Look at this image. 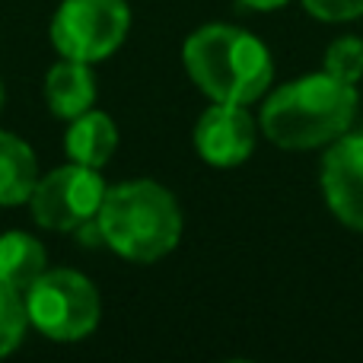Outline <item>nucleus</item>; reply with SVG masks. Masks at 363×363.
I'll use <instances>...</instances> for the list:
<instances>
[{"label":"nucleus","instance_id":"f257e3e1","mask_svg":"<svg viewBox=\"0 0 363 363\" xmlns=\"http://www.w3.org/2000/svg\"><path fill=\"white\" fill-rule=\"evenodd\" d=\"M357 112V89L332 74L284 83L262 108V131L284 150H309L338 140Z\"/></svg>","mask_w":363,"mask_h":363},{"label":"nucleus","instance_id":"f03ea898","mask_svg":"<svg viewBox=\"0 0 363 363\" xmlns=\"http://www.w3.org/2000/svg\"><path fill=\"white\" fill-rule=\"evenodd\" d=\"M188 77L213 102L249 106L274 77L271 55L255 35L226 23H211L191 32L182 48Z\"/></svg>","mask_w":363,"mask_h":363},{"label":"nucleus","instance_id":"7ed1b4c3","mask_svg":"<svg viewBox=\"0 0 363 363\" xmlns=\"http://www.w3.org/2000/svg\"><path fill=\"white\" fill-rule=\"evenodd\" d=\"M102 242L128 262L150 264L169 255L182 236V211L169 191L150 179L108 188L96 213Z\"/></svg>","mask_w":363,"mask_h":363},{"label":"nucleus","instance_id":"20e7f679","mask_svg":"<svg viewBox=\"0 0 363 363\" xmlns=\"http://www.w3.org/2000/svg\"><path fill=\"white\" fill-rule=\"evenodd\" d=\"M99 294L80 271H45L26 290V315L51 341H80L99 325Z\"/></svg>","mask_w":363,"mask_h":363},{"label":"nucleus","instance_id":"39448f33","mask_svg":"<svg viewBox=\"0 0 363 363\" xmlns=\"http://www.w3.org/2000/svg\"><path fill=\"white\" fill-rule=\"evenodd\" d=\"M131 29L125 0H64L51 19V45L61 57L96 64L108 57Z\"/></svg>","mask_w":363,"mask_h":363},{"label":"nucleus","instance_id":"423d86ee","mask_svg":"<svg viewBox=\"0 0 363 363\" xmlns=\"http://www.w3.org/2000/svg\"><path fill=\"white\" fill-rule=\"evenodd\" d=\"M106 182H102L99 169L70 163L61 169L48 172L45 179L35 182L32 188V217L45 230L57 233H74L83 230L96 220L102 201H106Z\"/></svg>","mask_w":363,"mask_h":363},{"label":"nucleus","instance_id":"0eeeda50","mask_svg":"<svg viewBox=\"0 0 363 363\" xmlns=\"http://www.w3.org/2000/svg\"><path fill=\"white\" fill-rule=\"evenodd\" d=\"M194 147L201 160L220 169L239 166L255 150V121L236 102H217L198 118Z\"/></svg>","mask_w":363,"mask_h":363},{"label":"nucleus","instance_id":"6e6552de","mask_svg":"<svg viewBox=\"0 0 363 363\" xmlns=\"http://www.w3.org/2000/svg\"><path fill=\"white\" fill-rule=\"evenodd\" d=\"M322 191L332 213L363 233V134H341L322 160Z\"/></svg>","mask_w":363,"mask_h":363},{"label":"nucleus","instance_id":"1a4fd4ad","mask_svg":"<svg viewBox=\"0 0 363 363\" xmlns=\"http://www.w3.org/2000/svg\"><path fill=\"white\" fill-rule=\"evenodd\" d=\"M45 99H48V108L55 118L74 121L77 115L89 112L96 102V80L89 64L70 61V57L55 64L45 77Z\"/></svg>","mask_w":363,"mask_h":363},{"label":"nucleus","instance_id":"9d476101","mask_svg":"<svg viewBox=\"0 0 363 363\" xmlns=\"http://www.w3.org/2000/svg\"><path fill=\"white\" fill-rule=\"evenodd\" d=\"M67 157L80 166L89 169H102V166L112 160L115 147H118V131H115V121L106 112H83L70 121L67 131Z\"/></svg>","mask_w":363,"mask_h":363},{"label":"nucleus","instance_id":"9b49d317","mask_svg":"<svg viewBox=\"0 0 363 363\" xmlns=\"http://www.w3.org/2000/svg\"><path fill=\"white\" fill-rule=\"evenodd\" d=\"M45 274V245L29 233H4L0 236V284L13 290H29Z\"/></svg>","mask_w":363,"mask_h":363},{"label":"nucleus","instance_id":"f8f14e48","mask_svg":"<svg viewBox=\"0 0 363 363\" xmlns=\"http://www.w3.org/2000/svg\"><path fill=\"white\" fill-rule=\"evenodd\" d=\"M38 182L35 153L16 134L0 131V204H23Z\"/></svg>","mask_w":363,"mask_h":363},{"label":"nucleus","instance_id":"ddd939ff","mask_svg":"<svg viewBox=\"0 0 363 363\" xmlns=\"http://www.w3.org/2000/svg\"><path fill=\"white\" fill-rule=\"evenodd\" d=\"M26 300H19V290L0 284V357L16 351L26 335Z\"/></svg>","mask_w":363,"mask_h":363},{"label":"nucleus","instance_id":"4468645a","mask_svg":"<svg viewBox=\"0 0 363 363\" xmlns=\"http://www.w3.org/2000/svg\"><path fill=\"white\" fill-rule=\"evenodd\" d=\"M325 74L345 83H357L363 77V42L357 35H345L328 45L325 51Z\"/></svg>","mask_w":363,"mask_h":363},{"label":"nucleus","instance_id":"2eb2a0df","mask_svg":"<svg viewBox=\"0 0 363 363\" xmlns=\"http://www.w3.org/2000/svg\"><path fill=\"white\" fill-rule=\"evenodd\" d=\"M303 6L325 23H347L363 16V0H303Z\"/></svg>","mask_w":363,"mask_h":363},{"label":"nucleus","instance_id":"dca6fc26","mask_svg":"<svg viewBox=\"0 0 363 363\" xmlns=\"http://www.w3.org/2000/svg\"><path fill=\"white\" fill-rule=\"evenodd\" d=\"M242 6H249V10H277V6H284L287 0H239Z\"/></svg>","mask_w":363,"mask_h":363},{"label":"nucleus","instance_id":"f3484780","mask_svg":"<svg viewBox=\"0 0 363 363\" xmlns=\"http://www.w3.org/2000/svg\"><path fill=\"white\" fill-rule=\"evenodd\" d=\"M0 106H4V83H0Z\"/></svg>","mask_w":363,"mask_h":363}]
</instances>
